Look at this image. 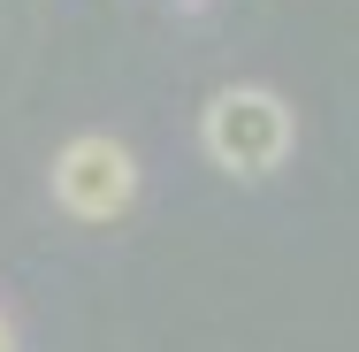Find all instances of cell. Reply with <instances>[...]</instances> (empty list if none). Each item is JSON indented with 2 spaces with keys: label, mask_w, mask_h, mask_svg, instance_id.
I'll list each match as a JSON object with an SVG mask.
<instances>
[{
  "label": "cell",
  "mask_w": 359,
  "mask_h": 352,
  "mask_svg": "<svg viewBox=\"0 0 359 352\" xmlns=\"http://www.w3.org/2000/svg\"><path fill=\"white\" fill-rule=\"evenodd\" d=\"M290 138H298V123H290L283 92H268V84H222L215 100H207V115H199V145H207V161L229 169V176H268V169H283Z\"/></svg>",
  "instance_id": "obj_1"
},
{
  "label": "cell",
  "mask_w": 359,
  "mask_h": 352,
  "mask_svg": "<svg viewBox=\"0 0 359 352\" xmlns=\"http://www.w3.org/2000/svg\"><path fill=\"white\" fill-rule=\"evenodd\" d=\"M54 200L76 214V222H115V214L138 200V161L123 138H69L54 153Z\"/></svg>",
  "instance_id": "obj_2"
},
{
  "label": "cell",
  "mask_w": 359,
  "mask_h": 352,
  "mask_svg": "<svg viewBox=\"0 0 359 352\" xmlns=\"http://www.w3.org/2000/svg\"><path fill=\"white\" fill-rule=\"evenodd\" d=\"M0 352H15V330H8V314H0Z\"/></svg>",
  "instance_id": "obj_3"
}]
</instances>
